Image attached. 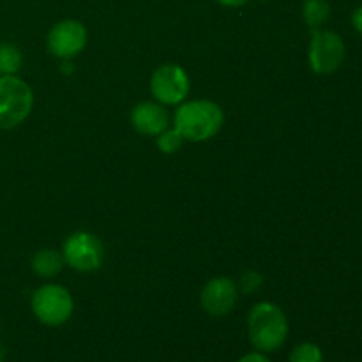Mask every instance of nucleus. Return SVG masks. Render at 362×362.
Masks as SVG:
<instances>
[{
	"instance_id": "f03ea898",
	"label": "nucleus",
	"mask_w": 362,
	"mask_h": 362,
	"mask_svg": "<svg viewBox=\"0 0 362 362\" xmlns=\"http://www.w3.org/2000/svg\"><path fill=\"white\" fill-rule=\"evenodd\" d=\"M247 332L258 352H276L288 338V320L276 304L258 303L247 317Z\"/></svg>"
},
{
	"instance_id": "6e6552de",
	"label": "nucleus",
	"mask_w": 362,
	"mask_h": 362,
	"mask_svg": "<svg viewBox=\"0 0 362 362\" xmlns=\"http://www.w3.org/2000/svg\"><path fill=\"white\" fill-rule=\"evenodd\" d=\"M48 49L55 57L69 60L87 45V28L78 20H62L48 32Z\"/></svg>"
},
{
	"instance_id": "aec40b11",
	"label": "nucleus",
	"mask_w": 362,
	"mask_h": 362,
	"mask_svg": "<svg viewBox=\"0 0 362 362\" xmlns=\"http://www.w3.org/2000/svg\"><path fill=\"white\" fill-rule=\"evenodd\" d=\"M6 361V349L2 346V343H0V362Z\"/></svg>"
},
{
	"instance_id": "412c9836",
	"label": "nucleus",
	"mask_w": 362,
	"mask_h": 362,
	"mask_svg": "<svg viewBox=\"0 0 362 362\" xmlns=\"http://www.w3.org/2000/svg\"><path fill=\"white\" fill-rule=\"evenodd\" d=\"M262 2H269V0H262Z\"/></svg>"
},
{
	"instance_id": "2eb2a0df",
	"label": "nucleus",
	"mask_w": 362,
	"mask_h": 362,
	"mask_svg": "<svg viewBox=\"0 0 362 362\" xmlns=\"http://www.w3.org/2000/svg\"><path fill=\"white\" fill-rule=\"evenodd\" d=\"M184 144V138L175 127L165 129L161 134H158V148L163 154H175Z\"/></svg>"
},
{
	"instance_id": "6ab92c4d",
	"label": "nucleus",
	"mask_w": 362,
	"mask_h": 362,
	"mask_svg": "<svg viewBox=\"0 0 362 362\" xmlns=\"http://www.w3.org/2000/svg\"><path fill=\"white\" fill-rule=\"evenodd\" d=\"M218 2L225 7H243L244 4H247L250 0H218Z\"/></svg>"
},
{
	"instance_id": "dca6fc26",
	"label": "nucleus",
	"mask_w": 362,
	"mask_h": 362,
	"mask_svg": "<svg viewBox=\"0 0 362 362\" xmlns=\"http://www.w3.org/2000/svg\"><path fill=\"white\" fill-rule=\"evenodd\" d=\"M264 283V278H262L258 272L247 271L244 272L243 278H240V288H243L244 293H255Z\"/></svg>"
},
{
	"instance_id": "9d476101",
	"label": "nucleus",
	"mask_w": 362,
	"mask_h": 362,
	"mask_svg": "<svg viewBox=\"0 0 362 362\" xmlns=\"http://www.w3.org/2000/svg\"><path fill=\"white\" fill-rule=\"evenodd\" d=\"M131 124L138 133L158 136L168 129V112L159 103L144 101L131 110Z\"/></svg>"
},
{
	"instance_id": "4be33fe9",
	"label": "nucleus",
	"mask_w": 362,
	"mask_h": 362,
	"mask_svg": "<svg viewBox=\"0 0 362 362\" xmlns=\"http://www.w3.org/2000/svg\"><path fill=\"white\" fill-rule=\"evenodd\" d=\"M0 76H2V73H0Z\"/></svg>"
},
{
	"instance_id": "ddd939ff",
	"label": "nucleus",
	"mask_w": 362,
	"mask_h": 362,
	"mask_svg": "<svg viewBox=\"0 0 362 362\" xmlns=\"http://www.w3.org/2000/svg\"><path fill=\"white\" fill-rule=\"evenodd\" d=\"M23 64V55L21 49L13 42H2L0 45V73L4 74H16Z\"/></svg>"
},
{
	"instance_id": "f8f14e48",
	"label": "nucleus",
	"mask_w": 362,
	"mask_h": 362,
	"mask_svg": "<svg viewBox=\"0 0 362 362\" xmlns=\"http://www.w3.org/2000/svg\"><path fill=\"white\" fill-rule=\"evenodd\" d=\"M331 18V4L329 0H304L303 2V20L311 30L322 28Z\"/></svg>"
},
{
	"instance_id": "0eeeda50",
	"label": "nucleus",
	"mask_w": 362,
	"mask_h": 362,
	"mask_svg": "<svg viewBox=\"0 0 362 362\" xmlns=\"http://www.w3.org/2000/svg\"><path fill=\"white\" fill-rule=\"evenodd\" d=\"M151 92L161 105H180L189 94V76L177 64H165L152 73Z\"/></svg>"
},
{
	"instance_id": "a211bd4d",
	"label": "nucleus",
	"mask_w": 362,
	"mask_h": 362,
	"mask_svg": "<svg viewBox=\"0 0 362 362\" xmlns=\"http://www.w3.org/2000/svg\"><path fill=\"white\" fill-rule=\"evenodd\" d=\"M352 25L357 32L362 35V6L357 7L352 13Z\"/></svg>"
},
{
	"instance_id": "f257e3e1",
	"label": "nucleus",
	"mask_w": 362,
	"mask_h": 362,
	"mask_svg": "<svg viewBox=\"0 0 362 362\" xmlns=\"http://www.w3.org/2000/svg\"><path fill=\"white\" fill-rule=\"evenodd\" d=\"M225 122L221 106L207 99L182 103L177 108L173 127L187 141H205L214 138Z\"/></svg>"
},
{
	"instance_id": "423d86ee",
	"label": "nucleus",
	"mask_w": 362,
	"mask_h": 362,
	"mask_svg": "<svg viewBox=\"0 0 362 362\" xmlns=\"http://www.w3.org/2000/svg\"><path fill=\"white\" fill-rule=\"evenodd\" d=\"M62 257L64 262L74 271L90 272L101 267L105 250L101 240L92 233L74 232L64 243Z\"/></svg>"
},
{
	"instance_id": "1a4fd4ad",
	"label": "nucleus",
	"mask_w": 362,
	"mask_h": 362,
	"mask_svg": "<svg viewBox=\"0 0 362 362\" xmlns=\"http://www.w3.org/2000/svg\"><path fill=\"white\" fill-rule=\"evenodd\" d=\"M204 311L212 317H225L237 303V285L230 278H214L204 286L200 296Z\"/></svg>"
},
{
	"instance_id": "20e7f679",
	"label": "nucleus",
	"mask_w": 362,
	"mask_h": 362,
	"mask_svg": "<svg viewBox=\"0 0 362 362\" xmlns=\"http://www.w3.org/2000/svg\"><path fill=\"white\" fill-rule=\"evenodd\" d=\"M30 306L35 318L49 327L66 324L74 310L73 297L60 285H45L35 290Z\"/></svg>"
},
{
	"instance_id": "9b49d317",
	"label": "nucleus",
	"mask_w": 362,
	"mask_h": 362,
	"mask_svg": "<svg viewBox=\"0 0 362 362\" xmlns=\"http://www.w3.org/2000/svg\"><path fill=\"white\" fill-rule=\"evenodd\" d=\"M64 264L66 262H64L62 253L53 250H41L32 258V271L39 278H52L62 271Z\"/></svg>"
},
{
	"instance_id": "7ed1b4c3",
	"label": "nucleus",
	"mask_w": 362,
	"mask_h": 362,
	"mask_svg": "<svg viewBox=\"0 0 362 362\" xmlns=\"http://www.w3.org/2000/svg\"><path fill=\"white\" fill-rule=\"evenodd\" d=\"M34 94L16 74L0 76V129H14L32 112Z\"/></svg>"
},
{
	"instance_id": "4468645a",
	"label": "nucleus",
	"mask_w": 362,
	"mask_h": 362,
	"mask_svg": "<svg viewBox=\"0 0 362 362\" xmlns=\"http://www.w3.org/2000/svg\"><path fill=\"white\" fill-rule=\"evenodd\" d=\"M290 362H324V354L315 343H300L290 354Z\"/></svg>"
},
{
	"instance_id": "f3484780",
	"label": "nucleus",
	"mask_w": 362,
	"mask_h": 362,
	"mask_svg": "<svg viewBox=\"0 0 362 362\" xmlns=\"http://www.w3.org/2000/svg\"><path fill=\"white\" fill-rule=\"evenodd\" d=\"M237 362H271V361H269V357H265V354L251 352V354H246L244 357H240Z\"/></svg>"
},
{
	"instance_id": "39448f33",
	"label": "nucleus",
	"mask_w": 362,
	"mask_h": 362,
	"mask_svg": "<svg viewBox=\"0 0 362 362\" xmlns=\"http://www.w3.org/2000/svg\"><path fill=\"white\" fill-rule=\"evenodd\" d=\"M345 55V42L336 32L322 30V28L313 30L310 41V52H308V59H310V66L313 73L322 74V76L336 73L341 67Z\"/></svg>"
}]
</instances>
